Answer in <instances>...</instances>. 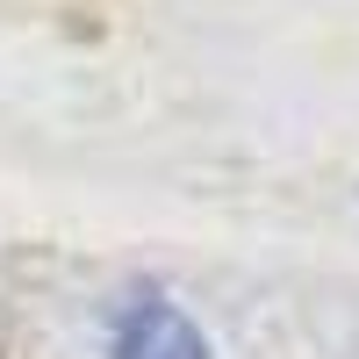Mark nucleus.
<instances>
[{
	"label": "nucleus",
	"mask_w": 359,
	"mask_h": 359,
	"mask_svg": "<svg viewBox=\"0 0 359 359\" xmlns=\"http://www.w3.org/2000/svg\"><path fill=\"white\" fill-rule=\"evenodd\" d=\"M108 359H216V352H208L201 323L180 309L172 294L144 287V294H130V302L115 309V323H108Z\"/></svg>",
	"instance_id": "f257e3e1"
}]
</instances>
